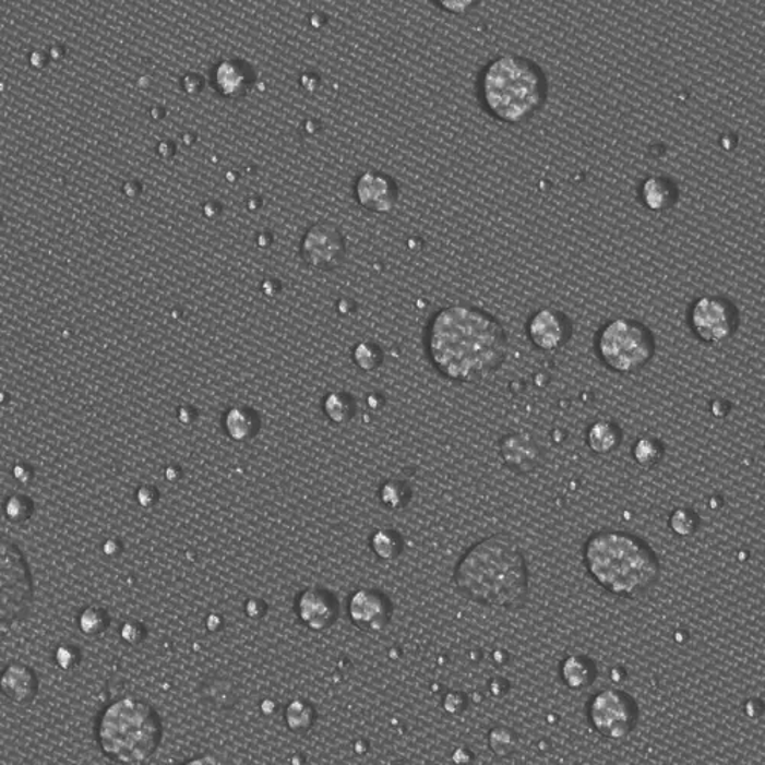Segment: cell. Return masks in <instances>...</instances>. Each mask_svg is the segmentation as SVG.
Returning a JSON list of instances; mask_svg holds the SVG:
<instances>
[{
  "label": "cell",
  "mask_w": 765,
  "mask_h": 765,
  "mask_svg": "<svg viewBox=\"0 0 765 765\" xmlns=\"http://www.w3.org/2000/svg\"><path fill=\"white\" fill-rule=\"evenodd\" d=\"M37 688H39V683H37L36 673L28 666L10 665L0 673V692L10 702L16 704L32 702L37 694Z\"/></svg>",
  "instance_id": "13"
},
{
  "label": "cell",
  "mask_w": 765,
  "mask_h": 765,
  "mask_svg": "<svg viewBox=\"0 0 765 765\" xmlns=\"http://www.w3.org/2000/svg\"><path fill=\"white\" fill-rule=\"evenodd\" d=\"M738 323L737 308L722 297H702L691 310L692 331L706 344L719 345L730 340L737 333Z\"/></svg>",
  "instance_id": "9"
},
{
  "label": "cell",
  "mask_w": 765,
  "mask_h": 765,
  "mask_svg": "<svg viewBox=\"0 0 765 765\" xmlns=\"http://www.w3.org/2000/svg\"><path fill=\"white\" fill-rule=\"evenodd\" d=\"M601 361L619 374H634L653 360L656 340L643 323L615 319L607 323L597 338Z\"/></svg>",
  "instance_id": "6"
},
{
  "label": "cell",
  "mask_w": 765,
  "mask_h": 765,
  "mask_svg": "<svg viewBox=\"0 0 765 765\" xmlns=\"http://www.w3.org/2000/svg\"><path fill=\"white\" fill-rule=\"evenodd\" d=\"M314 721L315 714L310 703L303 702V700H296V702L288 704L287 710H285V722H287L291 732H308L313 727Z\"/></svg>",
  "instance_id": "19"
},
{
  "label": "cell",
  "mask_w": 765,
  "mask_h": 765,
  "mask_svg": "<svg viewBox=\"0 0 765 765\" xmlns=\"http://www.w3.org/2000/svg\"><path fill=\"white\" fill-rule=\"evenodd\" d=\"M562 679L566 686L571 689H585L591 686L596 679V666L589 658L582 656H571L563 661Z\"/></svg>",
  "instance_id": "16"
},
{
  "label": "cell",
  "mask_w": 765,
  "mask_h": 765,
  "mask_svg": "<svg viewBox=\"0 0 765 765\" xmlns=\"http://www.w3.org/2000/svg\"><path fill=\"white\" fill-rule=\"evenodd\" d=\"M589 576L619 597L638 596L660 577L661 565L653 548L626 531H599L585 543Z\"/></svg>",
  "instance_id": "3"
},
{
  "label": "cell",
  "mask_w": 765,
  "mask_h": 765,
  "mask_svg": "<svg viewBox=\"0 0 765 765\" xmlns=\"http://www.w3.org/2000/svg\"><path fill=\"white\" fill-rule=\"evenodd\" d=\"M479 91L486 109L494 118L521 124L546 105L548 82L539 64L523 56L509 55L487 64Z\"/></svg>",
  "instance_id": "4"
},
{
  "label": "cell",
  "mask_w": 765,
  "mask_h": 765,
  "mask_svg": "<svg viewBox=\"0 0 765 765\" xmlns=\"http://www.w3.org/2000/svg\"><path fill=\"white\" fill-rule=\"evenodd\" d=\"M669 524H671V528L677 535L691 536L698 527V519H696L691 510L679 509L672 513Z\"/></svg>",
  "instance_id": "24"
},
{
  "label": "cell",
  "mask_w": 765,
  "mask_h": 765,
  "mask_svg": "<svg viewBox=\"0 0 765 765\" xmlns=\"http://www.w3.org/2000/svg\"><path fill=\"white\" fill-rule=\"evenodd\" d=\"M103 622H105V619L101 618V612L89 609L82 618L83 631L87 634L100 633Z\"/></svg>",
  "instance_id": "26"
},
{
  "label": "cell",
  "mask_w": 765,
  "mask_h": 765,
  "mask_svg": "<svg viewBox=\"0 0 765 765\" xmlns=\"http://www.w3.org/2000/svg\"><path fill=\"white\" fill-rule=\"evenodd\" d=\"M464 596L485 607L517 608L528 596V570L523 551L507 536L475 543L455 569Z\"/></svg>",
  "instance_id": "2"
},
{
  "label": "cell",
  "mask_w": 765,
  "mask_h": 765,
  "mask_svg": "<svg viewBox=\"0 0 765 765\" xmlns=\"http://www.w3.org/2000/svg\"><path fill=\"white\" fill-rule=\"evenodd\" d=\"M181 765H235L227 757L215 755V753H208V755L193 757V760L188 761V763Z\"/></svg>",
  "instance_id": "27"
},
{
  "label": "cell",
  "mask_w": 765,
  "mask_h": 765,
  "mask_svg": "<svg viewBox=\"0 0 765 765\" xmlns=\"http://www.w3.org/2000/svg\"><path fill=\"white\" fill-rule=\"evenodd\" d=\"M620 440H622V433L614 422L611 421H597L594 422L591 428L588 430V447L591 449L594 453H599V455H607L619 447Z\"/></svg>",
  "instance_id": "17"
},
{
  "label": "cell",
  "mask_w": 765,
  "mask_h": 765,
  "mask_svg": "<svg viewBox=\"0 0 765 765\" xmlns=\"http://www.w3.org/2000/svg\"><path fill=\"white\" fill-rule=\"evenodd\" d=\"M501 456L513 470L527 474L539 464V445L530 437L513 433L501 441Z\"/></svg>",
  "instance_id": "14"
},
{
  "label": "cell",
  "mask_w": 765,
  "mask_h": 765,
  "mask_svg": "<svg viewBox=\"0 0 765 765\" xmlns=\"http://www.w3.org/2000/svg\"><path fill=\"white\" fill-rule=\"evenodd\" d=\"M528 337L540 351H558L570 340V319L553 308H543L531 315L528 322Z\"/></svg>",
  "instance_id": "11"
},
{
  "label": "cell",
  "mask_w": 765,
  "mask_h": 765,
  "mask_svg": "<svg viewBox=\"0 0 765 765\" xmlns=\"http://www.w3.org/2000/svg\"><path fill=\"white\" fill-rule=\"evenodd\" d=\"M354 360H356L357 364H359L361 369H364V371H371V369L379 367L382 357H380V352L376 351V348L363 344L357 346L356 352H354Z\"/></svg>",
  "instance_id": "25"
},
{
  "label": "cell",
  "mask_w": 765,
  "mask_h": 765,
  "mask_svg": "<svg viewBox=\"0 0 765 765\" xmlns=\"http://www.w3.org/2000/svg\"><path fill=\"white\" fill-rule=\"evenodd\" d=\"M509 340L492 314L475 307L444 308L428 328V354L437 371L458 383H478L500 369Z\"/></svg>",
  "instance_id": "1"
},
{
  "label": "cell",
  "mask_w": 765,
  "mask_h": 765,
  "mask_svg": "<svg viewBox=\"0 0 765 765\" xmlns=\"http://www.w3.org/2000/svg\"><path fill=\"white\" fill-rule=\"evenodd\" d=\"M323 410H325L326 417H328L331 421L340 425V422L351 420L354 415V402L348 395L342 394V392H333V394H330L328 397L325 398V402H323Z\"/></svg>",
  "instance_id": "20"
},
{
  "label": "cell",
  "mask_w": 765,
  "mask_h": 765,
  "mask_svg": "<svg viewBox=\"0 0 765 765\" xmlns=\"http://www.w3.org/2000/svg\"><path fill=\"white\" fill-rule=\"evenodd\" d=\"M371 547L374 553L384 561L398 558L403 550L402 539L395 531L380 530L371 539Z\"/></svg>",
  "instance_id": "21"
},
{
  "label": "cell",
  "mask_w": 765,
  "mask_h": 765,
  "mask_svg": "<svg viewBox=\"0 0 765 765\" xmlns=\"http://www.w3.org/2000/svg\"><path fill=\"white\" fill-rule=\"evenodd\" d=\"M296 612L308 630L323 631L336 622L338 605L333 594L325 589L311 588L297 597Z\"/></svg>",
  "instance_id": "12"
},
{
  "label": "cell",
  "mask_w": 765,
  "mask_h": 765,
  "mask_svg": "<svg viewBox=\"0 0 765 765\" xmlns=\"http://www.w3.org/2000/svg\"><path fill=\"white\" fill-rule=\"evenodd\" d=\"M661 456H664V449L657 441L649 440V438H643L634 445L635 462L643 467L656 466L660 462Z\"/></svg>",
  "instance_id": "23"
},
{
  "label": "cell",
  "mask_w": 765,
  "mask_h": 765,
  "mask_svg": "<svg viewBox=\"0 0 765 765\" xmlns=\"http://www.w3.org/2000/svg\"><path fill=\"white\" fill-rule=\"evenodd\" d=\"M228 437L236 441H246L256 433L259 421L256 415L246 407H235L228 410L224 418Z\"/></svg>",
  "instance_id": "18"
},
{
  "label": "cell",
  "mask_w": 765,
  "mask_h": 765,
  "mask_svg": "<svg viewBox=\"0 0 765 765\" xmlns=\"http://www.w3.org/2000/svg\"><path fill=\"white\" fill-rule=\"evenodd\" d=\"M379 494L384 507L399 510L405 507L407 501H409L410 490L405 482L387 481L386 485H383L382 489H380Z\"/></svg>",
  "instance_id": "22"
},
{
  "label": "cell",
  "mask_w": 765,
  "mask_h": 765,
  "mask_svg": "<svg viewBox=\"0 0 765 765\" xmlns=\"http://www.w3.org/2000/svg\"><path fill=\"white\" fill-rule=\"evenodd\" d=\"M642 200L653 212H665L676 205L679 190L671 180L664 177L648 178L642 186Z\"/></svg>",
  "instance_id": "15"
},
{
  "label": "cell",
  "mask_w": 765,
  "mask_h": 765,
  "mask_svg": "<svg viewBox=\"0 0 765 765\" xmlns=\"http://www.w3.org/2000/svg\"><path fill=\"white\" fill-rule=\"evenodd\" d=\"M33 596V576L25 555L0 535V638L24 618Z\"/></svg>",
  "instance_id": "7"
},
{
  "label": "cell",
  "mask_w": 765,
  "mask_h": 765,
  "mask_svg": "<svg viewBox=\"0 0 765 765\" xmlns=\"http://www.w3.org/2000/svg\"><path fill=\"white\" fill-rule=\"evenodd\" d=\"M589 719L594 729L609 740H623L633 732L638 707L633 696L618 689H608L589 703Z\"/></svg>",
  "instance_id": "8"
},
{
  "label": "cell",
  "mask_w": 765,
  "mask_h": 765,
  "mask_svg": "<svg viewBox=\"0 0 765 765\" xmlns=\"http://www.w3.org/2000/svg\"><path fill=\"white\" fill-rule=\"evenodd\" d=\"M348 611L354 625L364 633H380L392 618L390 600L374 589L354 593L349 599Z\"/></svg>",
  "instance_id": "10"
},
{
  "label": "cell",
  "mask_w": 765,
  "mask_h": 765,
  "mask_svg": "<svg viewBox=\"0 0 765 765\" xmlns=\"http://www.w3.org/2000/svg\"><path fill=\"white\" fill-rule=\"evenodd\" d=\"M163 727L154 707L143 700L120 698L103 709L97 725L101 752L120 765H141L154 756Z\"/></svg>",
  "instance_id": "5"
}]
</instances>
